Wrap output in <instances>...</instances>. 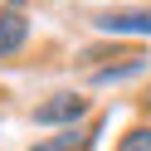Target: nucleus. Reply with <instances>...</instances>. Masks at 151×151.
Wrapping results in <instances>:
<instances>
[{
	"instance_id": "obj_1",
	"label": "nucleus",
	"mask_w": 151,
	"mask_h": 151,
	"mask_svg": "<svg viewBox=\"0 0 151 151\" xmlns=\"http://www.w3.org/2000/svg\"><path fill=\"white\" fill-rule=\"evenodd\" d=\"M93 117H98V102L88 98V88H54V93H44L29 107V122L34 127H49V132L88 127Z\"/></svg>"
},
{
	"instance_id": "obj_2",
	"label": "nucleus",
	"mask_w": 151,
	"mask_h": 151,
	"mask_svg": "<svg viewBox=\"0 0 151 151\" xmlns=\"http://www.w3.org/2000/svg\"><path fill=\"white\" fill-rule=\"evenodd\" d=\"M98 39H151V5H112L88 20Z\"/></svg>"
},
{
	"instance_id": "obj_3",
	"label": "nucleus",
	"mask_w": 151,
	"mask_h": 151,
	"mask_svg": "<svg viewBox=\"0 0 151 151\" xmlns=\"http://www.w3.org/2000/svg\"><path fill=\"white\" fill-rule=\"evenodd\" d=\"M34 39V15L24 5H10V0H0V68H10V63L24 59Z\"/></svg>"
},
{
	"instance_id": "obj_4",
	"label": "nucleus",
	"mask_w": 151,
	"mask_h": 151,
	"mask_svg": "<svg viewBox=\"0 0 151 151\" xmlns=\"http://www.w3.org/2000/svg\"><path fill=\"white\" fill-rule=\"evenodd\" d=\"M151 68V49H132V54H122V59H112V63H102V68H93V73H83V83L88 88H117V83H132L137 73H146Z\"/></svg>"
},
{
	"instance_id": "obj_5",
	"label": "nucleus",
	"mask_w": 151,
	"mask_h": 151,
	"mask_svg": "<svg viewBox=\"0 0 151 151\" xmlns=\"http://www.w3.org/2000/svg\"><path fill=\"white\" fill-rule=\"evenodd\" d=\"M102 127H107V112H98L88 127H68V132H54V137H34L29 151H93L98 137H102Z\"/></svg>"
},
{
	"instance_id": "obj_6",
	"label": "nucleus",
	"mask_w": 151,
	"mask_h": 151,
	"mask_svg": "<svg viewBox=\"0 0 151 151\" xmlns=\"http://www.w3.org/2000/svg\"><path fill=\"white\" fill-rule=\"evenodd\" d=\"M112 151H151V117H132L127 127L117 132Z\"/></svg>"
},
{
	"instance_id": "obj_7",
	"label": "nucleus",
	"mask_w": 151,
	"mask_h": 151,
	"mask_svg": "<svg viewBox=\"0 0 151 151\" xmlns=\"http://www.w3.org/2000/svg\"><path fill=\"white\" fill-rule=\"evenodd\" d=\"M141 117H151V88L141 93Z\"/></svg>"
},
{
	"instance_id": "obj_8",
	"label": "nucleus",
	"mask_w": 151,
	"mask_h": 151,
	"mask_svg": "<svg viewBox=\"0 0 151 151\" xmlns=\"http://www.w3.org/2000/svg\"><path fill=\"white\" fill-rule=\"evenodd\" d=\"M0 107H5V88H0Z\"/></svg>"
}]
</instances>
